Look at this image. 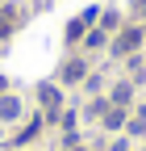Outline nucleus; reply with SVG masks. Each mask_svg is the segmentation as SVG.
<instances>
[{"mask_svg": "<svg viewBox=\"0 0 146 151\" xmlns=\"http://www.w3.org/2000/svg\"><path fill=\"white\" fill-rule=\"evenodd\" d=\"M138 42H142V29H125V34L117 38V55H130Z\"/></svg>", "mask_w": 146, "mask_h": 151, "instance_id": "f257e3e1", "label": "nucleus"}, {"mask_svg": "<svg viewBox=\"0 0 146 151\" xmlns=\"http://www.w3.org/2000/svg\"><path fill=\"white\" fill-rule=\"evenodd\" d=\"M88 21H92V13H84V17H79V21H71V25H67V38H79Z\"/></svg>", "mask_w": 146, "mask_h": 151, "instance_id": "f03ea898", "label": "nucleus"}, {"mask_svg": "<svg viewBox=\"0 0 146 151\" xmlns=\"http://www.w3.org/2000/svg\"><path fill=\"white\" fill-rule=\"evenodd\" d=\"M42 101H46V109H59V92H54V88H42Z\"/></svg>", "mask_w": 146, "mask_h": 151, "instance_id": "7ed1b4c3", "label": "nucleus"}, {"mask_svg": "<svg viewBox=\"0 0 146 151\" xmlns=\"http://www.w3.org/2000/svg\"><path fill=\"white\" fill-rule=\"evenodd\" d=\"M9 34H13V13L0 17V38H9Z\"/></svg>", "mask_w": 146, "mask_h": 151, "instance_id": "20e7f679", "label": "nucleus"}, {"mask_svg": "<svg viewBox=\"0 0 146 151\" xmlns=\"http://www.w3.org/2000/svg\"><path fill=\"white\" fill-rule=\"evenodd\" d=\"M63 76H67V80H79V76H84V63H67Z\"/></svg>", "mask_w": 146, "mask_h": 151, "instance_id": "39448f33", "label": "nucleus"}, {"mask_svg": "<svg viewBox=\"0 0 146 151\" xmlns=\"http://www.w3.org/2000/svg\"><path fill=\"white\" fill-rule=\"evenodd\" d=\"M0 113H4V118H17V101H13V97L0 101Z\"/></svg>", "mask_w": 146, "mask_h": 151, "instance_id": "423d86ee", "label": "nucleus"}]
</instances>
